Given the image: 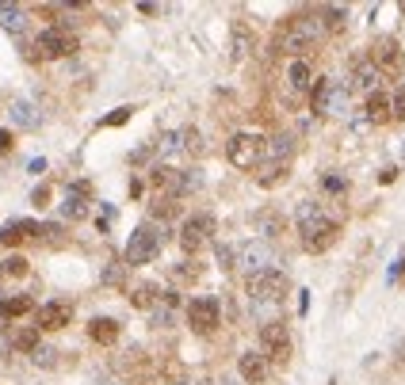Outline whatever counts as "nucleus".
Masks as SVG:
<instances>
[{"mask_svg": "<svg viewBox=\"0 0 405 385\" xmlns=\"http://www.w3.org/2000/svg\"><path fill=\"white\" fill-rule=\"evenodd\" d=\"M394 176H397L394 168H386V172H379V183H394Z\"/></svg>", "mask_w": 405, "mask_h": 385, "instance_id": "c03bdc74", "label": "nucleus"}, {"mask_svg": "<svg viewBox=\"0 0 405 385\" xmlns=\"http://www.w3.org/2000/svg\"><path fill=\"white\" fill-rule=\"evenodd\" d=\"M180 248L188 256H195L203 244H210V237H215V218L210 214H191V218H184V225H180Z\"/></svg>", "mask_w": 405, "mask_h": 385, "instance_id": "423d86ee", "label": "nucleus"}, {"mask_svg": "<svg viewBox=\"0 0 405 385\" xmlns=\"http://www.w3.org/2000/svg\"><path fill=\"white\" fill-rule=\"evenodd\" d=\"M371 61H375V69L379 73H386V76H397L405 69V54H402V46H397V39H379L371 46Z\"/></svg>", "mask_w": 405, "mask_h": 385, "instance_id": "9b49d317", "label": "nucleus"}, {"mask_svg": "<svg viewBox=\"0 0 405 385\" xmlns=\"http://www.w3.org/2000/svg\"><path fill=\"white\" fill-rule=\"evenodd\" d=\"M287 84H290V92H310L314 88V69H310L302 58H295L290 69H287Z\"/></svg>", "mask_w": 405, "mask_h": 385, "instance_id": "412c9836", "label": "nucleus"}, {"mask_svg": "<svg viewBox=\"0 0 405 385\" xmlns=\"http://www.w3.org/2000/svg\"><path fill=\"white\" fill-rule=\"evenodd\" d=\"M325 191L340 195V191H344V180H340V176H325Z\"/></svg>", "mask_w": 405, "mask_h": 385, "instance_id": "79ce46f5", "label": "nucleus"}, {"mask_svg": "<svg viewBox=\"0 0 405 385\" xmlns=\"http://www.w3.org/2000/svg\"><path fill=\"white\" fill-rule=\"evenodd\" d=\"M77 50H81V39L66 27H46L39 34V54L42 58H73Z\"/></svg>", "mask_w": 405, "mask_h": 385, "instance_id": "0eeeda50", "label": "nucleus"}, {"mask_svg": "<svg viewBox=\"0 0 405 385\" xmlns=\"http://www.w3.org/2000/svg\"><path fill=\"white\" fill-rule=\"evenodd\" d=\"M260 344H264V355H272L275 362L290 359V328L279 324V320H264L260 324Z\"/></svg>", "mask_w": 405, "mask_h": 385, "instance_id": "1a4fd4ad", "label": "nucleus"}, {"mask_svg": "<svg viewBox=\"0 0 405 385\" xmlns=\"http://www.w3.org/2000/svg\"><path fill=\"white\" fill-rule=\"evenodd\" d=\"M287 168H290V164H275V160H268L264 168L257 172V183H260V187H275V183L287 180Z\"/></svg>", "mask_w": 405, "mask_h": 385, "instance_id": "a878e982", "label": "nucleus"}, {"mask_svg": "<svg viewBox=\"0 0 405 385\" xmlns=\"http://www.w3.org/2000/svg\"><path fill=\"white\" fill-rule=\"evenodd\" d=\"M130 111H134V107H119V111H111V115L103 118V126H123V123H130Z\"/></svg>", "mask_w": 405, "mask_h": 385, "instance_id": "4c0bfd02", "label": "nucleus"}, {"mask_svg": "<svg viewBox=\"0 0 405 385\" xmlns=\"http://www.w3.org/2000/svg\"><path fill=\"white\" fill-rule=\"evenodd\" d=\"M390 118L405 123V88H397L394 96H390Z\"/></svg>", "mask_w": 405, "mask_h": 385, "instance_id": "c9c22d12", "label": "nucleus"}, {"mask_svg": "<svg viewBox=\"0 0 405 385\" xmlns=\"http://www.w3.org/2000/svg\"><path fill=\"white\" fill-rule=\"evenodd\" d=\"M12 123H16V126H27V130H31V126H39V111H34V103H27V99H16V103H12Z\"/></svg>", "mask_w": 405, "mask_h": 385, "instance_id": "393cba45", "label": "nucleus"}, {"mask_svg": "<svg viewBox=\"0 0 405 385\" xmlns=\"http://www.w3.org/2000/svg\"><path fill=\"white\" fill-rule=\"evenodd\" d=\"M161 237L165 233L157 225H138L130 233V244H126V267H141V263H153L161 252Z\"/></svg>", "mask_w": 405, "mask_h": 385, "instance_id": "7ed1b4c3", "label": "nucleus"}, {"mask_svg": "<svg viewBox=\"0 0 405 385\" xmlns=\"http://www.w3.org/2000/svg\"><path fill=\"white\" fill-rule=\"evenodd\" d=\"M379 81H382V73L375 69V61L367 58V61H356L352 65V92H379Z\"/></svg>", "mask_w": 405, "mask_h": 385, "instance_id": "ddd939ff", "label": "nucleus"}, {"mask_svg": "<svg viewBox=\"0 0 405 385\" xmlns=\"http://www.w3.org/2000/svg\"><path fill=\"white\" fill-rule=\"evenodd\" d=\"M123 279H126V263H111V267L103 271V282H108V287H119Z\"/></svg>", "mask_w": 405, "mask_h": 385, "instance_id": "e433bc0d", "label": "nucleus"}, {"mask_svg": "<svg viewBox=\"0 0 405 385\" xmlns=\"http://www.w3.org/2000/svg\"><path fill=\"white\" fill-rule=\"evenodd\" d=\"M69 320H73V305H69V302L39 305V328H46V332H58V328L69 324Z\"/></svg>", "mask_w": 405, "mask_h": 385, "instance_id": "f8f14e48", "label": "nucleus"}, {"mask_svg": "<svg viewBox=\"0 0 405 385\" xmlns=\"http://www.w3.org/2000/svg\"><path fill=\"white\" fill-rule=\"evenodd\" d=\"M180 149H184V138H180V134H165V141H161V156H168V160H172Z\"/></svg>", "mask_w": 405, "mask_h": 385, "instance_id": "72a5a7b5", "label": "nucleus"}, {"mask_svg": "<svg viewBox=\"0 0 405 385\" xmlns=\"http://www.w3.org/2000/svg\"><path fill=\"white\" fill-rule=\"evenodd\" d=\"M226 156H230L233 168L248 172V168H260V156H264V138L257 134H233L230 145H226Z\"/></svg>", "mask_w": 405, "mask_h": 385, "instance_id": "39448f33", "label": "nucleus"}, {"mask_svg": "<svg viewBox=\"0 0 405 385\" xmlns=\"http://www.w3.org/2000/svg\"><path fill=\"white\" fill-rule=\"evenodd\" d=\"M272 263H275V248L268 240H248V244L237 248V263L233 267H241V275H248V279H257V275L272 271Z\"/></svg>", "mask_w": 405, "mask_h": 385, "instance_id": "20e7f679", "label": "nucleus"}, {"mask_svg": "<svg viewBox=\"0 0 405 385\" xmlns=\"http://www.w3.org/2000/svg\"><path fill=\"white\" fill-rule=\"evenodd\" d=\"M12 347H16V351H39V324L34 328H16V332H12Z\"/></svg>", "mask_w": 405, "mask_h": 385, "instance_id": "bb28decb", "label": "nucleus"}, {"mask_svg": "<svg viewBox=\"0 0 405 385\" xmlns=\"http://www.w3.org/2000/svg\"><path fill=\"white\" fill-rule=\"evenodd\" d=\"M31 202H34V206H46V202H50V187H46V183H42V187H34Z\"/></svg>", "mask_w": 405, "mask_h": 385, "instance_id": "a19ab883", "label": "nucleus"}, {"mask_svg": "<svg viewBox=\"0 0 405 385\" xmlns=\"http://www.w3.org/2000/svg\"><path fill=\"white\" fill-rule=\"evenodd\" d=\"M180 138H184V149H188L191 156H199V153H203V138H199V130H195V126L180 130Z\"/></svg>", "mask_w": 405, "mask_h": 385, "instance_id": "2f4dec72", "label": "nucleus"}, {"mask_svg": "<svg viewBox=\"0 0 405 385\" xmlns=\"http://www.w3.org/2000/svg\"><path fill=\"white\" fill-rule=\"evenodd\" d=\"M218 320H222L218 298H191L188 302V324L195 328V332H215Z\"/></svg>", "mask_w": 405, "mask_h": 385, "instance_id": "9d476101", "label": "nucleus"}, {"mask_svg": "<svg viewBox=\"0 0 405 385\" xmlns=\"http://www.w3.org/2000/svg\"><path fill=\"white\" fill-rule=\"evenodd\" d=\"M0 27L8 34H23L27 31V12L19 8V4H4V0H0Z\"/></svg>", "mask_w": 405, "mask_h": 385, "instance_id": "aec40b11", "label": "nucleus"}, {"mask_svg": "<svg viewBox=\"0 0 405 385\" xmlns=\"http://www.w3.org/2000/svg\"><path fill=\"white\" fill-rule=\"evenodd\" d=\"M176 279H180V282H191V279H199V267H195V263H184V267H176Z\"/></svg>", "mask_w": 405, "mask_h": 385, "instance_id": "58836bf2", "label": "nucleus"}, {"mask_svg": "<svg viewBox=\"0 0 405 385\" xmlns=\"http://www.w3.org/2000/svg\"><path fill=\"white\" fill-rule=\"evenodd\" d=\"M344 16H348L344 8H325V12H322L325 31H344Z\"/></svg>", "mask_w": 405, "mask_h": 385, "instance_id": "7c9ffc66", "label": "nucleus"}, {"mask_svg": "<svg viewBox=\"0 0 405 385\" xmlns=\"http://www.w3.org/2000/svg\"><path fill=\"white\" fill-rule=\"evenodd\" d=\"M329 115H348V88H340V84H337V92H333Z\"/></svg>", "mask_w": 405, "mask_h": 385, "instance_id": "f704fd0d", "label": "nucleus"}, {"mask_svg": "<svg viewBox=\"0 0 405 385\" xmlns=\"http://www.w3.org/2000/svg\"><path fill=\"white\" fill-rule=\"evenodd\" d=\"M119 332H123V324H119L115 317H96V320H88V340H96V344H115L119 340Z\"/></svg>", "mask_w": 405, "mask_h": 385, "instance_id": "dca6fc26", "label": "nucleus"}, {"mask_svg": "<svg viewBox=\"0 0 405 385\" xmlns=\"http://www.w3.org/2000/svg\"><path fill=\"white\" fill-rule=\"evenodd\" d=\"M295 218H298V237H302V248H306V252L317 256V252L337 244L340 225L333 222V218H325L317 202H298Z\"/></svg>", "mask_w": 405, "mask_h": 385, "instance_id": "f257e3e1", "label": "nucleus"}, {"mask_svg": "<svg viewBox=\"0 0 405 385\" xmlns=\"http://www.w3.org/2000/svg\"><path fill=\"white\" fill-rule=\"evenodd\" d=\"M333 92H337V84H333L329 76H314V88H310V107H314V115H329Z\"/></svg>", "mask_w": 405, "mask_h": 385, "instance_id": "f3484780", "label": "nucleus"}, {"mask_svg": "<svg viewBox=\"0 0 405 385\" xmlns=\"http://www.w3.org/2000/svg\"><path fill=\"white\" fill-rule=\"evenodd\" d=\"M31 359H34V366H42V370H54V366H58V351H54V347H39Z\"/></svg>", "mask_w": 405, "mask_h": 385, "instance_id": "473e14b6", "label": "nucleus"}, {"mask_svg": "<svg viewBox=\"0 0 405 385\" xmlns=\"http://www.w3.org/2000/svg\"><path fill=\"white\" fill-rule=\"evenodd\" d=\"M8 149H12V134L0 130V153H8Z\"/></svg>", "mask_w": 405, "mask_h": 385, "instance_id": "37998d69", "label": "nucleus"}, {"mask_svg": "<svg viewBox=\"0 0 405 385\" xmlns=\"http://www.w3.org/2000/svg\"><path fill=\"white\" fill-rule=\"evenodd\" d=\"M176 309H180V294H176V290H161L157 305L149 309V320H153L157 328H168V324H172V313Z\"/></svg>", "mask_w": 405, "mask_h": 385, "instance_id": "2eb2a0df", "label": "nucleus"}, {"mask_svg": "<svg viewBox=\"0 0 405 385\" xmlns=\"http://www.w3.org/2000/svg\"><path fill=\"white\" fill-rule=\"evenodd\" d=\"M237 370H241V377H245L248 385H260L268 377V355L245 351V355H241V362H237Z\"/></svg>", "mask_w": 405, "mask_h": 385, "instance_id": "4468645a", "label": "nucleus"}, {"mask_svg": "<svg viewBox=\"0 0 405 385\" xmlns=\"http://www.w3.org/2000/svg\"><path fill=\"white\" fill-rule=\"evenodd\" d=\"M364 118H367L371 126L390 123V96H386V92H371V96H367V103H364Z\"/></svg>", "mask_w": 405, "mask_h": 385, "instance_id": "a211bd4d", "label": "nucleus"}, {"mask_svg": "<svg viewBox=\"0 0 405 385\" xmlns=\"http://www.w3.org/2000/svg\"><path fill=\"white\" fill-rule=\"evenodd\" d=\"M39 233H42V237H46V240H58V237H61V225H58V222H50V225H39Z\"/></svg>", "mask_w": 405, "mask_h": 385, "instance_id": "ea45409f", "label": "nucleus"}, {"mask_svg": "<svg viewBox=\"0 0 405 385\" xmlns=\"http://www.w3.org/2000/svg\"><path fill=\"white\" fill-rule=\"evenodd\" d=\"M61 218H66V222H84V218H88V198L69 195L66 202H61Z\"/></svg>", "mask_w": 405, "mask_h": 385, "instance_id": "cd10ccee", "label": "nucleus"}, {"mask_svg": "<svg viewBox=\"0 0 405 385\" xmlns=\"http://www.w3.org/2000/svg\"><path fill=\"white\" fill-rule=\"evenodd\" d=\"M248 46H253V34L245 31V27H233V61H241L248 54Z\"/></svg>", "mask_w": 405, "mask_h": 385, "instance_id": "c756f323", "label": "nucleus"}, {"mask_svg": "<svg viewBox=\"0 0 405 385\" xmlns=\"http://www.w3.org/2000/svg\"><path fill=\"white\" fill-rule=\"evenodd\" d=\"M31 309H34V298H31V294H12V298H0V317H8V320L27 317Z\"/></svg>", "mask_w": 405, "mask_h": 385, "instance_id": "5701e85b", "label": "nucleus"}, {"mask_svg": "<svg viewBox=\"0 0 405 385\" xmlns=\"http://www.w3.org/2000/svg\"><path fill=\"white\" fill-rule=\"evenodd\" d=\"M27 267H31V263H27L23 256H8V260L0 263V275H8V279H23Z\"/></svg>", "mask_w": 405, "mask_h": 385, "instance_id": "c85d7f7f", "label": "nucleus"}, {"mask_svg": "<svg viewBox=\"0 0 405 385\" xmlns=\"http://www.w3.org/2000/svg\"><path fill=\"white\" fill-rule=\"evenodd\" d=\"M176 385H191V382H176Z\"/></svg>", "mask_w": 405, "mask_h": 385, "instance_id": "a18cd8bd", "label": "nucleus"}, {"mask_svg": "<svg viewBox=\"0 0 405 385\" xmlns=\"http://www.w3.org/2000/svg\"><path fill=\"white\" fill-rule=\"evenodd\" d=\"M27 237H39V222H12L0 229V244H8V248L23 244Z\"/></svg>", "mask_w": 405, "mask_h": 385, "instance_id": "6ab92c4d", "label": "nucleus"}, {"mask_svg": "<svg viewBox=\"0 0 405 385\" xmlns=\"http://www.w3.org/2000/svg\"><path fill=\"white\" fill-rule=\"evenodd\" d=\"M322 39H325L322 16H298V19H290V27L283 31V42H279V46L287 50V54H302V50L317 46Z\"/></svg>", "mask_w": 405, "mask_h": 385, "instance_id": "f03ea898", "label": "nucleus"}, {"mask_svg": "<svg viewBox=\"0 0 405 385\" xmlns=\"http://www.w3.org/2000/svg\"><path fill=\"white\" fill-rule=\"evenodd\" d=\"M287 290H290V279L283 275L279 267L264 271V275H257V279H248V294H253V302H279Z\"/></svg>", "mask_w": 405, "mask_h": 385, "instance_id": "6e6552de", "label": "nucleus"}, {"mask_svg": "<svg viewBox=\"0 0 405 385\" xmlns=\"http://www.w3.org/2000/svg\"><path fill=\"white\" fill-rule=\"evenodd\" d=\"M157 298H161V290L157 287H149V282H138V287H134V294H130V305L134 309H153V305H157Z\"/></svg>", "mask_w": 405, "mask_h": 385, "instance_id": "b1692460", "label": "nucleus"}, {"mask_svg": "<svg viewBox=\"0 0 405 385\" xmlns=\"http://www.w3.org/2000/svg\"><path fill=\"white\" fill-rule=\"evenodd\" d=\"M264 153H268V160H275V164H290V156H295V138H290V134H279V138L264 141Z\"/></svg>", "mask_w": 405, "mask_h": 385, "instance_id": "4be33fe9", "label": "nucleus"}]
</instances>
